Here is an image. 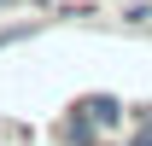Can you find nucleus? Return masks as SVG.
I'll return each mask as SVG.
<instances>
[{
    "instance_id": "3",
    "label": "nucleus",
    "mask_w": 152,
    "mask_h": 146,
    "mask_svg": "<svg viewBox=\"0 0 152 146\" xmlns=\"http://www.w3.org/2000/svg\"><path fill=\"white\" fill-rule=\"evenodd\" d=\"M129 146H152V123H146V111H140V128H134V140Z\"/></svg>"
},
{
    "instance_id": "1",
    "label": "nucleus",
    "mask_w": 152,
    "mask_h": 146,
    "mask_svg": "<svg viewBox=\"0 0 152 146\" xmlns=\"http://www.w3.org/2000/svg\"><path fill=\"white\" fill-rule=\"evenodd\" d=\"M76 111H82V117H88V123H105V128H111L117 117H123V105H117L111 93H99V99H82V105H76Z\"/></svg>"
},
{
    "instance_id": "2",
    "label": "nucleus",
    "mask_w": 152,
    "mask_h": 146,
    "mask_svg": "<svg viewBox=\"0 0 152 146\" xmlns=\"http://www.w3.org/2000/svg\"><path fill=\"white\" fill-rule=\"evenodd\" d=\"M23 35H35V23H12V29H0V47H12V41H23Z\"/></svg>"
}]
</instances>
